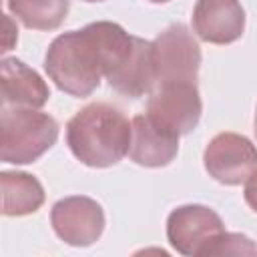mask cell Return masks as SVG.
<instances>
[{
  "instance_id": "cell-1",
  "label": "cell",
  "mask_w": 257,
  "mask_h": 257,
  "mask_svg": "<svg viewBox=\"0 0 257 257\" xmlns=\"http://www.w3.org/2000/svg\"><path fill=\"white\" fill-rule=\"evenodd\" d=\"M131 40L133 36L116 22H92L56 36L46 50L44 70L58 90L84 98L118 64Z\"/></svg>"
},
{
  "instance_id": "cell-2",
  "label": "cell",
  "mask_w": 257,
  "mask_h": 257,
  "mask_svg": "<svg viewBox=\"0 0 257 257\" xmlns=\"http://www.w3.org/2000/svg\"><path fill=\"white\" fill-rule=\"evenodd\" d=\"M66 145L86 167H112L128 155L131 122L118 106L90 102L66 122Z\"/></svg>"
},
{
  "instance_id": "cell-3",
  "label": "cell",
  "mask_w": 257,
  "mask_h": 257,
  "mask_svg": "<svg viewBox=\"0 0 257 257\" xmlns=\"http://www.w3.org/2000/svg\"><path fill=\"white\" fill-rule=\"evenodd\" d=\"M58 139V122L36 108H2L0 159L12 165H28L40 159Z\"/></svg>"
},
{
  "instance_id": "cell-4",
  "label": "cell",
  "mask_w": 257,
  "mask_h": 257,
  "mask_svg": "<svg viewBox=\"0 0 257 257\" xmlns=\"http://www.w3.org/2000/svg\"><path fill=\"white\" fill-rule=\"evenodd\" d=\"M157 84L197 82L201 48L185 24H171L153 40Z\"/></svg>"
},
{
  "instance_id": "cell-5",
  "label": "cell",
  "mask_w": 257,
  "mask_h": 257,
  "mask_svg": "<svg viewBox=\"0 0 257 257\" xmlns=\"http://www.w3.org/2000/svg\"><path fill=\"white\" fill-rule=\"evenodd\" d=\"M203 112L197 82L157 84L147 100V114L171 128L173 133L189 135Z\"/></svg>"
},
{
  "instance_id": "cell-6",
  "label": "cell",
  "mask_w": 257,
  "mask_h": 257,
  "mask_svg": "<svg viewBox=\"0 0 257 257\" xmlns=\"http://www.w3.org/2000/svg\"><path fill=\"white\" fill-rule=\"evenodd\" d=\"M205 171L223 185H241L257 169V147L243 135L219 133L203 153Z\"/></svg>"
},
{
  "instance_id": "cell-7",
  "label": "cell",
  "mask_w": 257,
  "mask_h": 257,
  "mask_svg": "<svg viewBox=\"0 0 257 257\" xmlns=\"http://www.w3.org/2000/svg\"><path fill=\"white\" fill-rule=\"evenodd\" d=\"M50 223L58 239L66 245L88 247L96 243L104 231V211L94 199L72 195L52 205Z\"/></svg>"
},
{
  "instance_id": "cell-8",
  "label": "cell",
  "mask_w": 257,
  "mask_h": 257,
  "mask_svg": "<svg viewBox=\"0 0 257 257\" xmlns=\"http://www.w3.org/2000/svg\"><path fill=\"white\" fill-rule=\"evenodd\" d=\"M225 231L221 217L205 205H183L171 211L167 219V239L171 247L187 257L201 251Z\"/></svg>"
},
{
  "instance_id": "cell-9",
  "label": "cell",
  "mask_w": 257,
  "mask_h": 257,
  "mask_svg": "<svg viewBox=\"0 0 257 257\" xmlns=\"http://www.w3.org/2000/svg\"><path fill=\"white\" fill-rule=\"evenodd\" d=\"M104 78L108 80V86L122 96L139 98L151 94L157 86L153 42L133 36L128 50Z\"/></svg>"
},
{
  "instance_id": "cell-10",
  "label": "cell",
  "mask_w": 257,
  "mask_h": 257,
  "mask_svg": "<svg viewBox=\"0 0 257 257\" xmlns=\"http://www.w3.org/2000/svg\"><path fill=\"white\" fill-rule=\"evenodd\" d=\"M193 30L211 44H231L243 36L245 10L239 0H197Z\"/></svg>"
},
{
  "instance_id": "cell-11",
  "label": "cell",
  "mask_w": 257,
  "mask_h": 257,
  "mask_svg": "<svg viewBox=\"0 0 257 257\" xmlns=\"http://www.w3.org/2000/svg\"><path fill=\"white\" fill-rule=\"evenodd\" d=\"M179 153V135L163 126L147 112L131 120L128 157L143 167H165Z\"/></svg>"
},
{
  "instance_id": "cell-12",
  "label": "cell",
  "mask_w": 257,
  "mask_h": 257,
  "mask_svg": "<svg viewBox=\"0 0 257 257\" xmlns=\"http://www.w3.org/2000/svg\"><path fill=\"white\" fill-rule=\"evenodd\" d=\"M0 86L4 106L40 108L48 102L50 90L42 76L18 58H4L0 66Z\"/></svg>"
},
{
  "instance_id": "cell-13",
  "label": "cell",
  "mask_w": 257,
  "mask_h": 257,
  "mask_svg": "<svg viewBox=\"0 0 257 257\" xmlns=\"http://www.w3.org/2000/svg\"><path fill=\"white\" fill-rule=\"evenodd\" d=\"M2 185V213L8 217H22L36 213L44 203V189L40 181L22 171H4Z\"/></svg>"
},
{
  "instance_id": "cell-14",
  "label": "cell",
  "mask_w": 257,
  "mask_h": 257,
  "mask_svg": "<svg viewBox=\"0 0 257 257\" xmlns=\"http://www.w3.org/2000/svg\"><path fill=\"white\" fill-rule=\"evenodd\" d=\"M70 0H8V10L32 30H54L68 14Z\"/></svg>"
},
{
  "instance_id": "cell-15",
  "label": "cell",
  "mask_w": 257,
  "mask_h": 257,
  "mask_svg": "<svg viewBox=\"0 0 257 257\" xmlns=\"http://www.w3.org/2000/svg\"><path fill=\"white\" fill-rule=\"evenodd\" d=\"M201 255L203 257H213V255H257V245L247 235L223 231L201 251Z\"/></svg>"
},
{
  "instance_id": "cell-16",
  "label": "cell",
  "mask_w": 257,
  "mask_h": 257,
  "mask_svg": "<svg viewBox=\"0 0 257 257\" xmlns=\"http://www.w3.org/2000/svg\"><path fill=\"white\" fill-rule=\"evenodd\" d=\"M243 197H245V203H247V205L257 213V169L247 177Z\"/></svg>"
},
{
  "instance_id": "cell-17",
  "label": "cell",
  "mask_w": 257,
  "mask_h": 257,
  "mask_svg": "<svg viewBox=\"0 0 257 257\" xmlns=\"http://www.w3.org/2000/svg\"><path fill=\"white\" fill-rule=\"evenodd\" d=\"M149 2H153V4H165V2H169V0H149Z\"/></svg>"
},
{
  "instance_id": "cell-18",
  "label": "cell",
  "mask_w": 257,
  "mask_h": 257,
  "mask_svg": "<svg viewBox=\"0 0 257 257\" xmlns=\"http://www.w3.org/2000/svg\"><path fill=\"white\" fill-rule=\"evenodd\" d=\"M253 126H255L253 131H255V137H257V110H255V122H253Z\"/></svg>"
},
{
  "instance_id": "cell-19",
  "label": "cell",
  "mask_w": 257,
  "mask_h": 257,
  "mask_svg": "<svg viewBox=\"0 0 257 257\" xmlns=\"http://www.w3.org/2000/svg\"><path fill=\"white\" fill-rule=\"evenodd\" d=\"M84 2H102V0H84Z\"/></svg>"
}]
</instances>
